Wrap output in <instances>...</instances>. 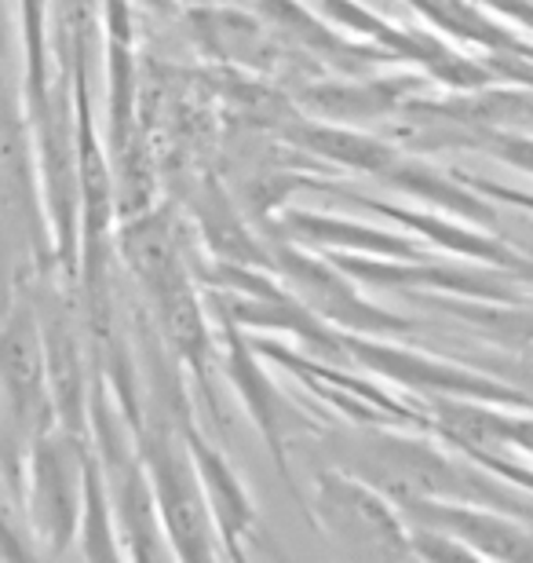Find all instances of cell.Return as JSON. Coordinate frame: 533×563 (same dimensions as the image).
Listing matches in <instances>:
<instances>
[{"mask_svg":"<svg viewBox=\"0 0 533 563\" xmlns=\"http://www.w3.org/2000/svg\"><path fill=\"white\" fill-rule=\"evenodd\" d=\"M0 377L15 410H30L41 391V344L26 314H15L0 333Z\"/></svg>","mask_w":533,"mask_h":563,"instance_id":"1","label":"cell"},{"mask_svg":"<svg viewBox=\"0 0 533 563\" xmlns=\"http://www.w3.org/2000/svg\"><path fill=\"white\" fill-rule=\"evenodd\" d=\"M154 476L168 512V527H176L179 538H201V494L190 483V472L173 461V450H165L154 461Z\"/></svg>","mask_w":533,"mask_h":563,"instance_id":"2","label":"cell"}]
</instances>
